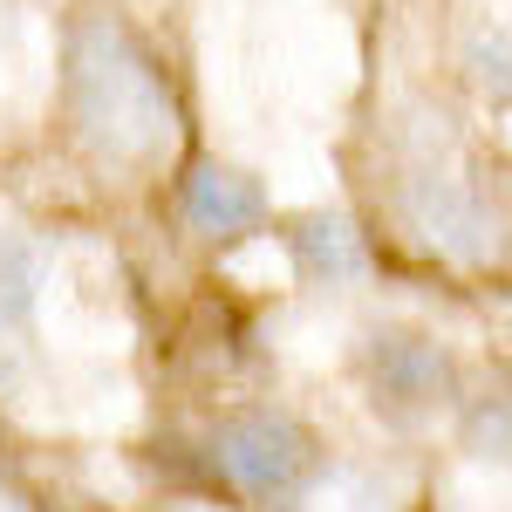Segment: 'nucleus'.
I'll return each mask as SVG.
<instances>
[{
	"instance_id": "nucleus-1",
	"label": "nucleus",
	"mask_w": 512,
	"mask_h": 512,
	"mask_svg": "<svg viewBox=\"0 0 512 512\" xmlns=\"http://www.w3.org/2000/svg\"><path fill=\"white\" fill-rule=\"evenodd\" d=\"M62 117L76 130V144L103 171H158L171 164L185 123H178V96L151 48L110 14H82L62 48Z\"/></svg>"
},
{
	"instance_id": "nucleus-2",
	"label": "nucleus",
	"mask_w": 512,
	"mask_h": 512,
	"mask_svg": "<svg viewBox=\"0 0 512 512\" xmlns=\"http://www.w3.org/2000/svg\"><path fill=\"white\" fill-rule=\"evenodd\" d=\"M205 465L212 478L239 492L246 506H267V512H287L308 499V485L321 478V444L301 417L287 410H233L219 417L212 437H205Z\"/></svg>"
},
{
	"instance_id": "nucleus-3",
	"label": "nucleus",
	"mask_w": 512,
	"mask_h": 512,
	"mask_svg": "<svg viewBox=\"0 0 512 512\" xmlns=\"http://www.w3.org/2000/svg\"><path fill=\"white\" fill-rule=\"evenodd\" d=\"M362 390L383 417H431L458 396V355L424 328H369Z\"/></svg>"
},
{
	"instance_id": "nucleus-4",
	"label": "nucleus",
	"mask_w": 512,
	"mask_h": 512,
	"mask_svg": "<svg viewBox=\"0 0 512 512\" xmlns=\"http://www.w3.org/2000/svg\"><path fill=\"white\" fill-rule=\"evenodd\" d=\"M403 226L424 239L431 253L485 260L492 239H499V212H492V198L478 192L472 178L437 171V164H417V171L403 178Z\"/></svg>"
},
{
	"instance_id": "nucleus-5",
	"label": "nucleus",
	"mask_w": 512,
	"mask_h": 512,
	"mask_svg": "<svg viewBox=\"0 0 512 512\" xmlns=\"http://www.w3.org/2000/svg\"><path fill=\"white\" fill-rule=\"evenodd\" d=\"M178 212H185V226H192L198 239L233 246V239L267 226V192H260V178L239 171V164H192L185 185H178Z\"/></svg>"
},
{
	"instance_id": "nucleus-6",
	"label": "nucleus",
	"mask_w": 512,
	"mask_h": 512,
	"mask_svg": "<svg viewBox=\"0 0 512 512\" xmlns=\"http://www.w3.org/2000/svg\"><path fill=\"white\" fill-rule=\"evenodd\" d=\"M280 239H287V253H294L308 287H349V280L369 274V246L342 212H301V219H287Z\"/></svg>"
},
{
	"instance_id": "nucleus-7",
	"label": "nucleus",
	"mask_w": 512,
	"mask_h": 512,
	"mask_svg": "<svg viewBox=\"0 0 512 512\" xmlns=\"http://www.w3.org/2000/svg\"><path fill=\"white\" fill-rule=\"evenodd\" d=\"M35 301H41V253L28 239L0 233V335H14L35 315Z\"/></svg>"
},
{
	"instance_id": "nucleus-8",
	"label": "nucleus",
	"mask_w": 512,
	"mask_h": 512,
	"mask_svg": "<svg viewBox=\"0 0 512 512\" xmlns=\"http://www.w3.org/2000/svg\"><path fill=\"white\" fill-rule=\"evenodd\" d=\"M458 431H465V451H478V458H512V390L472 396Z\"/></svg>"
},
{
	"instance_id": "nucleus-9",
	"label": "nucleus",
	"mask_w": 512,
	"mask_h": 512,
	"mask_svg": "<svg viewBox=\"0 0 512 512\" xmlns=\"http://www.w3.org/2000/svg\"><path fill=\"white\" fill-rule=\"evenodd\" d=\"M465 62H472V76L485 82L492 96H506V103H512V28L472 35V48H465Z\"/></svg>"
},
{
	"instance_id": "nucleus-10",
	"label": "nucleus",
	"mask_w": 512,
	"mask_h": 512,
	"mask_svg": "<svg viewBox=\"0 0 512 512\" xmlns=\"http://www.w3.org/2000/svg\"><path fill=\"white\" fill-rule=\"evenodd\" d=\"M0 512H28V499H21V492H14L7 478H0Z\"/></svg>"
}]
</instances>
